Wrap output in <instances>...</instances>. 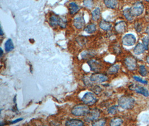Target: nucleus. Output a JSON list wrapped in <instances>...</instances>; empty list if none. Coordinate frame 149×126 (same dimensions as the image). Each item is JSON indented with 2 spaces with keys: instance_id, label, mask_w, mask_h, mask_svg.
Segmentation results:
<instances>
[{
  "instance_id": "nucleus-1",
  "label": "nucleus",
  "mask_w": 149,
  "mask_h": 126,
  "mask_svg": "<svg viewBox=\"0 0 149 126\" xmlns=\"http://www.w3.org/2000/svg\"><path fill=\"white\" fill-rule=\"evenodd\" d=\"M118 105L122 109H131L135 104V99L129 96H122L118 101Z\"/></svg>"
},
{
  "instance_id": "nucleus-2",
  "label": "nucleus",
  "mask_w": 149,
  "mask_h": 126,
  "mask_svg": "<svg viewBox=\"0 0 149 126\" xmlns=\"http://www.w3.org/2000/svg\"><path fill=\"white\" fill-rule=\"evenodd\" d=\"M90 111L89 108L87 104H79L73 108L71 113L75 116H86Z\"/></svg>"
},
{
  "instance_id": "nucleus-3",
  "label": "nucleus",
  "mask_w": 149,
  "mask_h": 126,
  "mask_svg": "<svg viewBox=\"0 0 149 126\" xmlns=\"http://www.w3.org/2000/svg\"><path fill=\"white\" fill-rule=\"evenodd\" d=\"M144 8L145 7L142 2L137 1L130 8V11L134 17H137L142 15L144 11Z\"/></svg>"
},
{
  "instance_id": "nucleus-4",
  "label": "nucleus",
  "mask_w": 149,
  "mask_h": 126,
  "mask_svg": "<svg viewBox=\"0 0 149 126\" xmlns=\"http://www.w3.org/2000/svg\"><path fill=\"white\" fill-rule=\"evenodd\" d=\"M125 64L130 71H134L137 68V60L132 56H129L125 59Z\"/></svg>"
},
{
  "instance_id": "nucleus-5",
  "label": "nucleus",
  "mask_w": 149,
  "mask_h": 126,
  "mask_svg": "<svg viewBox=\"0 0 149 126\" xmlns=\"http://www.w3.org/2000/svg\"><path fill=\"white\" fill-rule=\"evenodd\" d=\"M136 38L135 36L132 34H126L122 38V43L125 46H133L135 44Z\"/></svg>"
},
{
  "instance_id": "nucleus-6",
  "label": "nucleus",
  "mask_w": 149,
  "mask_h": 126,
  "mask_svg": "<svg viewBox=\"0 0 149 126\" xmlns=\"http://www.w3.org/2000/svg\"><path fill=\"white\" fill-rule=\"evenodd\" d=\"M101 114V111L100 109L95 108L92 110H90L89 112L86 115L84 120L87 122H93L97 120L100 117Z\"/></svg>"
},
{
  "instance_id": "nucleus-7",
  "label": "nucleus",
  "mask_w": 149,
  "mask_h": 126,
  "mask_svg": "<svg viewBox=\"0 0 149 126\" xmlns=\"http://www.w3.org/2000/svg\"><path fill=\"white\" fill-rule=\"evenodd\" d=\"M81 100L85 104L91 106L95 104L97 102V99L93 93L89 92L86 93L84 95Z\"/></svg>"
},
{
  "instance_id": "nucleus-8",
  "label": "nucleus",
  "mask_w": 149,
  "mask_h": 126,
  "mask_svg": "<svg viewBox=\"0 0 149 126\" xmlns=\"http://www.w3.org/2000/svg\"><path fill=\"white\" fill-rule=\"evenodd\" d=\"M90 80L92 82L102 83L106 82L108 80V77L106 75L102 73H95L92 75L90 77Z\"/></svg>"
},
{
  "instance_id": "nucleus-9",
  "label": "nucleus",
  "mask_w": 149,
  "mask_h": 126,
  "mask_svg": "<svg viewBox=\"0 0 149 126\" xmlns=\"http://www.w3.org/2000/svg\"><path fill=\"white\" fill-rule=\"evenodd\" d=\"M73 24L74 27L78 29H81L84 27L86 24V21L83 15H79L74 19Z\"/></svg>"
},
{
  "instance_id": "nucleus-10",
  "label": "nucleus",
  "mask_w": 149,
  "mask_h": 126,
  "mask_svg": "<svg viewBox=\"0 0 149 126\" xmlns=\"http://www.w3.org/2000/svg\"><path fill=\"white\" fill-rule=\"evenodd\" d=\"M88 64L91 68V70L95 73H98L102 68L101 63L97 60H89L88 62Z\"/></svg>"
},
{
  "instance_id": "nucleus-11",
  "label": "nucleus",
  "mask_w": 149,
  "mask_h": 126,
  "mask_svg": "<svg viewBox=\"0 0 149 126\" xmlns=\"http://www.w3.org/2000/svg\"><path fill=\"white\" fill-rule=\"evenodd\" d=\"M131 89L132 90H134L135 92L138 94H141L143 96L148 97L149 96V92L144 87L142 86H138L137 85H132L131 87Z\"/></svg>"
},
{
  "instance_id": "nucleus-12",
  "label": "nucleus",
  "mask_w": 149,
  "mask_h": 126,
  "mask_svg": "<svg viewBox=\"0 0 149 126\" xmlns=\"http://www.w3.org/2000/svg\"><path fill=\"white\" fill-rule=\"evenodd\" d=\"M127 28V24L124 21H121L116 24L115 26L116 32L118 33L122 34L125 32Z\"/></svg>"
},
{
  "instance_id": "nucleus-13",
  "label": "nucleus",
  "mask_w": 149,
  "mask_h": 126,
  "mask_svg": "<svg viewBox=\"0 0 149 126\" xmlns=\"http://www.w3.org/2000/svg\"><path fill=\"white\" fill-rule=\"evenodd\" d=\"M60 19L61 17H59L58 15L55 14L52 15L49 19V24L50 26L54 27L56 25H59Z\"/></svg>"
},
{
  "instance_id": "nucleus-14",
  "label": "nucleus",
  "mask_w": 149,
  "mask_h": 126,
  "mask_svg": "<svg viewBox=\"0 0 149 126\" xmlns=\"http://www.w3.org/2000/svg\"><path fill=\"white\" fill-rule=\"evenodd\" d=\"M65 125L68 126H84V123L81 120L72 119L67 120Z\"/></svg>"
},
{
  "instance_id": "nucleus-15",
  "label": "nucleus",
  "mask_w": 149,
  "mask_h": 126,
  "mask_svg": "<svg viewBox=\"0 0 149 126\" xmlns=\"http://www.w3.org/2000/svg\"><path fill=\"white\" fill-rule=\"evenodd\" d=\"M145 50L146 49L144 46L143 45V44L141 43H139L135 46L134 49V52L136 55H140L142 53H144Z\"/></svg>"
},
{
  "instance_id": "nucleus-16",
  "label": "nucleus",
  "mask_w": 149,
  "mask_h": 126,
  "mask_svg": "<svg viewBox=\"0 0 149 126\" xmlns=\"http://www.w3.org/2000/svg\"><path fill=\"white\" fill-rule=\"evenodd\" d=\"M106 6L111 9H115L118 6V0H103Z\"/></svg>"
},
{
  "instance_id": "nucleus-17",
  "label": "nucleus",
  "mask_w": 149,
  "mask_h": 126,
  "mask_svg": "<svg viewBox=\"0 0 149 126\" xmlns=\"http://www.w3.org/2000/svg\"><path fill=\"white\" fill-rule=\"evenodd\" d=\"M99 25L100 28L104 31H109L112 28V24L106 20H102L100 23Z\"/></svg>"
},
{
  "instance_id": "nucleus-18",
  "label": "nucleus",
  "mask_w": 149,
  "mask_h": 126,
  "mask_svg": "<svg viewBox=\"0 0 149 126\" xmlns=\"http://www.w3.org/2000/svg\"><path fill=\"white\" fill-rule=\"evenodd\" d=\"M95 52L92 50H87L84 51L81 53V58L83 60H88L93 57L95 56Z\"/></svg>"
},
{
  "instance_id": "nucleus-19",
  "label": "nucleus",
  "mask_w": 149,
  "mask_h": 126,
  "mask_svg": "<svg viewBox=\"0 0 149 126\" xmlns=\"http://www.w3.org/2000/svg\"><path fill=\"white\" fill-rule=\"evenodd\" d=\"M69 13L71 15H74L77 13L79 10V7L78 6L75 2H71L69 7Z\"/></svg>"
},
{
  "instance_id": "nucleus-20",
  "label": "nucleus",
  "mask_w": 149,
  "mask_h": 126,
  "mask_svg": "<svg viewBox=\"0 0 149 126\" xmlns=\"http://www.w3.org/2000/svg\"><path fill=\"white\" fill-rule=\"evenodd\" d=\"M123 15L126 18V19L129 21H131L134 19V16L132 15L130 11V8H126L123 11Z\"/></svg>"
},
{
  "instance_id": "nucleus-21",
  "label": "nucleus",
  "mask_w": 149,
  "mask_h": 126,
  "mask_svg": "<svg viewBox=\"0 0 149 126\" xmlns=\"http://www.w3.org/2000/svg\"><path fill=\"white\" fill-rule=\"evenodd\" d=\"M14 48V45L13 40L11 39H8V40L6 42L5 44V49L6 52H11Z\"/></svg>"
},
{
  "instance_id": "nucleus-22",
  "label": "nucleus",
  "mask_w": 149,
  "mask_h": 126,
  "mask_svg": "<svg viewBox=\"0 0 149 126\" xmlns=\"http://www.w3.org/2000/svg\"><path fill=\"white\" fill-rule=\"evenodd\" d=\"M96 30H97L96 25L93 23L89 24L84 28V31L88 34L94 33L96 31Z\"/></svg>"
},
{
  "instance_id": "nucleus-23",
  "label": "nucleus",
  "mask_w": 149,
  "mask_h": 126,
  "mask_svg": "<svg viewBox=\"0 0 149 126\" xmlns=\"http://www.w3.org/2000/svg\"><path fill=\"white\" fill-rule=\"evenodd\" d=\"M100 16H101V10L100 8L97 7L92 13V20L94 21H97L100 18Z\"/></svg>"
},
{
  "instance_id": "nucleus-24",
  "label": "nucleus",
  "mask_w": 149,
  "mask_h": 126,
  "mask_svg": "<svg viewBox=\"0 0 149 126\" xmlns=\"http://www.w3.org/2000/svg\"><path fill=\"white\" fill-rule=\"evenodd\" d=\"M123 123V120L120 117H115L111 120L110 125L112 126H121Z\"/></svg>"
},
{
  "instance_id": "nucleus-25",
  "label": "nucleus",
  "mask_w": 149,
  "mask_h": 126,
  "mask_svg": "<svg viewBox=\"0 0 149 126\" xmlns=\"http://www.w3.org/2000/svg\"><path fill=\"white\" fill-rule=\"evenodd\" d=\"M119 70H120V66L117 64L114 65L109 68V70H107V73L109 75H113L118 73Z\"/></svg>"
},
{
  "instance_id": "nucleus-26",
  "label": "nucleus",
  "mask_w": 149,
  "mask_h": 126,
  "mask_svg": "<svg viewBox=\"0 0 149 126\" xmlns=\"http://www.w3.org/2000/svg\"><path fill=\"white\" fill-rule=\"evenodd\" d=\"M106 123V120L104 118L95 120L93 122L92 125L93 126H104Z\"/></svg>"
},
{
  "instance_id": "nucleus-27",
  "label": "nucleus",
  "mask_w": 149,
  "mask_h": 126,
  "mask_svg": "<svg viewBox=\"0 0 149 126\" xmlns=\"http://www.w3.org/2000/svg\"><path fill=\"white\" fill-rule=\"evenodd\" d=\"M118 108L117 106H111L107 110L108 113L110 114H112V115L116 114L118 112Z\"/></svg>"
},
{
  "instance_id": "nucleus-28",
  "label": "nucleus",
  "mask_w": 149,
  "mask_h": 126,
  "mask_svg": "<svg viewBox=\"0 0 149 126\" xmlns=\"http://www.w3.org/2000/svg\"><path fill=\"white\" fill-rule=\"evenodd\" d=\"M139 73L143 77L148 74V71L144 65H141L139 67Z\"/></svg>"
},
{
  "instance_id": "nucleus-29",
  "label": "nucleus",
  "mask_w": 149,
  "mask_h": 126,
  "mask_svg": "<svg viewBox=\"0 0 149 126\" xmlns=\"http://www.w3.org/2000/svg\"><path fill=\"white\" fill-rule=\"evenodd\" d=\"M142 44L145 46L146 50H148L149 46V37L145 36L142 38Z\"/></svg>"
},
{
  "instance_id": "nucleus-30",
  "label": "nucleus",
  "mask_w": 149,
  "mask_h": 126,
  "mask_svg": "<svg viewBox=\"0 0 149 126\" xmlns=\"http://www.w3.org/2000/svg\"><path fill=\"white\" fill-rule=\"evenodd\" d=\"M83 4L84 6L87 7L88 8H92L94 5V2L93 0H84Z\"/></svg>"
},
{
  "instance_id": "nucleus-31",
  "label": "nucleus",
  "mask_w": 149,
  "mask_h": 126,
  "mask_svg": "<svg viewBox=\"0 0 149 126\" xmlns=\"http://www.w3.org/2000/svg\"><path fill=\"white\" fill-rule=\"evenodd\" d=\"M67 24V21L65 18H61L60 19V21L59 24V26L62 27V28H65Z\"/></svg>"
},
{
  "instance_id": "nucleus-32",
  "label": "nucleus",
  "mask_w": 149,
  "mask_h": 126,
  "mask_svg": "<svg viewBox=\"0 0 149 126\" xmlns=\"http://www.w3.org/2000/svg\"><path fill=\"white\" fill-rule=\"evenodd\" d=\"M133 77H134V79L136 81H138V82H140V83H141V84H148V82L147 81L143 80L141 78H140V77H138V76H134Z\"/></svg>"
},
{
  "instance_id": "nucleus-33",
  "label": "nucleus",
  "mask_w": 149,
  "mask_h": 126,
  "mask_svg": "<svg viewBox=\"0 0 149 126\" xmlns=\"http://www.w3.org/2000/svg\"><path fill=\"white\" fill-rule=\"evenodd\" d=\"M135 28L136 30L139 32L140 33L142 30V25L141 23H137L135 25Z\"/></svg>"
},
{
  "instance_id": "nucleus-34",
  "label": "nucleus",
  "mask_w": 149,
  "mask_h": 126,
  "mask_svg": "<svg viewBox=\"0 0 149 126\" xmlns=\"http://www.w3.org/2000/svg\"><path fill=\"white\" fill-rule=\"evenodd\" d=\"M92 90L93 91V92H94L95 94H100V93L101 92L102 89H101V88L100 86H95L93 88V90Z\"/></svg>"
},
{
  "instance_id": "nucleus-35",
  "label": "nucleus",
  "mask_w": 149,
  "mask_h": 126,
  "mask_svg": "<svg viewBox=\"0 0 149 126\" xmlns=\"http://www.w3.org/2000/svg\"><path fill=\"white\" fill-rule=\"evenodd\" d=\"M114 49V51L115 52V53L117 54H120V53L121 52V48H120V46H115V47L113 48Z\"/></svg>"
},
{
  "instance_id": "nucleus-36",
  "label": "nucleus",
  "mask_w": 149,
  "mask_h": 126,
  "mask_svg": "<svg viewBox=\"0 0 149 126\" xmlns=\"http://www.w3.org/2000/svg\"><path fill=\"white\" fill-rule=\"evenodd\" d=\"M23 120L22 118H19V119H17V120H13V121H12V122H11V124H15V123H17V122H19L20 121H21L22 120Z\"/></svg>"
},
{
  "instance_id": "nucleus-37",
  "label": "nucleus",
  "mask_w": 149,
  "mask_h": 126,
  "mask_svg": "<svg viewBox=\"0 0 149 126\" xmlns=\"http://www.w3.org/2000/svg\"><path fill=\"white\" fill-rule=\"evenodd\" d=\"M145 32H146V33L147 34V35L149 37V25H148L147 27L146 28Z\"/></svg>"
},
{
  "instance_id": "nucleus-38",
  "label": "nucleus",
  "mask_w": 149,
  "mask_h": 126,
  "mask_svg": "<svg viewBox=\"0 0 149 126\" xmlns=\"http://www.w3.org/2000/svg\"><path fill=\"white\" fill-rule=\"evenodd\" d=\"M146 62H147L148 64L149 65V56L146 57Z\"/></svg>"
},
{
  "instance_id": "nucleus-39",
  "label": "nucleus",
  "mask_w": 149,
  "mask_h": 126,
  "mask_svg": "<svg viewBox=\"0 0 149 126\" xmlns=\"http://www.w3.org/2000/svg\"><path fill=\"white\" fill-rule=\"evenodd\" d=\"M1 32V36H2L3 33V31H2V28H1V32Z\"/></svg>"
},
{
  "instance_id": "nucleus-40",
  "label": "nucleus",
  "mask_w": 149,
  "mask_h": 126,
  "mask_svg": "<svg viewBox=\"0 0 149 126\" xmlns=\"http://www.w3.org/2000/svg\"><path fill=\"white\" fill-rule=\"evenodd\" d=\"M1 57H2V56L3 54V51H2V49L1 48Z\"/></svg>"
},
{
  "instance_id": "nucleus-41",
  "label": "nucleus",
  "mask_w": 149,
  "mask_h": 126,
  "mask_svg": "<svg viewBox=\"0 0 149 126\" xmlns=\"http://www.w3.org/2000/svg\"><path fill=\"white\" fill-rule=\"evenodd\" d=\"M145 1H146V2H149V0H144Z\"/></svg>"
}]
</instances>
